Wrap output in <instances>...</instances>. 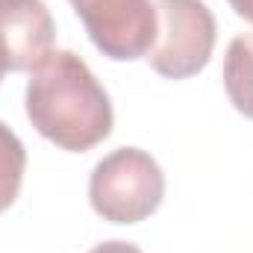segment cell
<instances>
[{"mask_svg": "<svg viewBox=\"0 0 253 253\" xmlns=\"http://www.w3.org/2000/svg\"><path fill=\"white\" fill-rule=\"evenodd\" d=\"M27 118L39 135L68 153L91 150L115 124L106 88L74 50H53L30 71Z\"/></svg>", "mask_w": 253, "mask_h": 253, "instance_id": "6da1fadb", "label": "cell"}, {"mask_svg": "<svg viewBox=\"0 0 253 253\" xmlns=\"http://www.w3.org/2000/svg\"><path fill=\"white\" fill-rule=\"evenodd\" d=\"M165 197V174L141 147H118L103 156L88 177L91 209L109 224H138Z\"/></svg>", "mask_w": 253, "mask_h": 253, "instance_id": "7a4b0ae2", "label": "cell"}, {"mask_svg": "<svg viewBox=\"0 0 253 253\" xmlns=\"http://www.w3.org/2000/svg\"><path fill=\"white\" fill-rule=\"evenodd\" d=\"M159 33L144 56L165 80H189L200 74L215 50L218 27L203 0H156Z\"/></svg>", "mask_w": 253, "mask_h": 253, "instance_id": "3957f363", "label": "cell"}, {"mask_svg": "<svg viewBox=\"0 0 253 253\" xmlns=\"http://www.w3.org/2000/svg\"><path fill=\"white\" fill-rule=\"evenodd\" d=\"M77 18L83 21L91 44L115 59L132 62L150 53L159 21L156 3L150 0H71Z\"/></svg>", "mask_w": 253, "mask_h": 253, "instance_id": "277c9868", "label": "cell"}, {"mask_svg": "<svg viewBox=\"0 0 253 253\" xmlns=\"http://www.w3.org/2000/svg\"><path fill=\"white\" fill-rule=\"evenodd\" d=\"M56 24L44 0H0V68L33 71L53 53Z\"/></svg>", "mask_w": 253, "mask_h": 253, "instance_id": "5b68a950", "label": "cell"}, {"mask_svg": "<svg viewBox=\"0 0 253 253\" xmlns=\"http://www.w3.org/2000/svg\"><path fill=\"white\" fill-rule=\"evenodd\" d=\"M224 91L230 103L253 121V33H242L230 42L224 56Z\"/></svg>", "mask_w": 253, "mask_h": 253, "instance_id": "8992f818", "label": "cell"}, {"mask_svg": "<svg viewBox=\"0 0 253 253\" xmlns=\"http://www.w3.org/2000/svg\"><path fill=\"white\" fill-rule=\"evenodd\" d=\"M24 171H27V150L21 138L0 121V212H6L18 200Z\"/></svg>", "mask_w": 253, "mask_h": 253, "instance_id": "52a82bcc", "label": "cell"}, {"mask_svg": "<svg viewBox=\"0 0 253 253\" xmlns=\"http://www.w3.org/2000/svg\"><path fill=\"white\" fill-rule=\"evenodd\" d=\"M88 253H141L135 245H129V242H121V239H112V242H100V245H94Z\"/></svg>", "mask_w": 253, "mask_h": 253, "instance_id": "ba28073f", "label": "cell"}, {"mask_svg": "<svg viewBox=\"0 0 253 253\" xmlns=\"http://www.w3.org/2000/svg\"><path fill=\"white\" fill-rule=\"evenodd\" d=\"M233 9H236V15H242L248 24H253V0H227Z\"/></svg>", "mask_w": 253, "mask_h": 253, "instance_id": "9c48e42d", "label": "cell"}, {"mask_svg": "<svg viewBox=\"0 0 253 253\" xmlns=\"http://www.w3.org/2000/svg\"><path fill=\"white\" fill-rule=\"evenodd\" d=\"M3 74H6V71H3V68H0V83H3Z\"/></svg>", "mask_w": 253, "mask_h": 253, "instance_id": "30bf717a", "label": "cell"}]
</instances>
